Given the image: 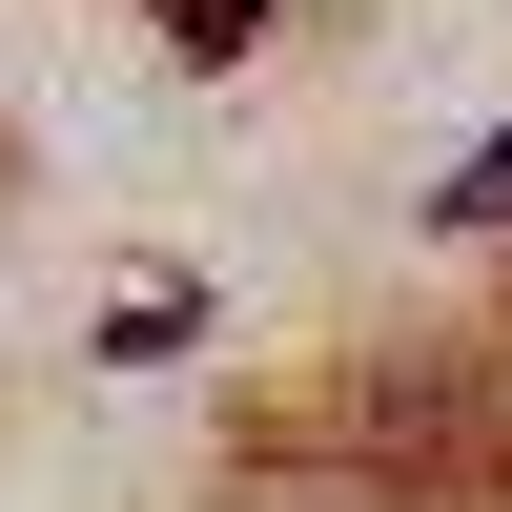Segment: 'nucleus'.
Returning a JSON list of instances; mask_svg holds the SVG:
<instances>
[{
	"label": "nucleus",
	"mask_w": 512,
	"mask_h": 512,
	"mask_svg": "<svg viewBox=\"0 0 512 512\" xmlns=\"http://www.w3.org/2000/svg\"><path fill=\"white\" fill-rule=\"evenodd\" d=\"M164 41H185V62H246V41H267V0H164Z\"/></svg>",
	"instance_id": "nucleus-1"
},
{
	"label": "nucleus",
	"mask_w": 512,
	"mask_h": 512,
	"mask_svg": "<svg viewBox=\"0 0 512 512\" xmlns=\"http://www.w3.org/2000/svg\"><path fill=\"white\" fill-rule=\"evenodd\" d=\"M431 205H451V226H512V123L472 144V185H431Z\"/></svg>",
	"instance_id": "nucleus-2"
}]
</instances>
